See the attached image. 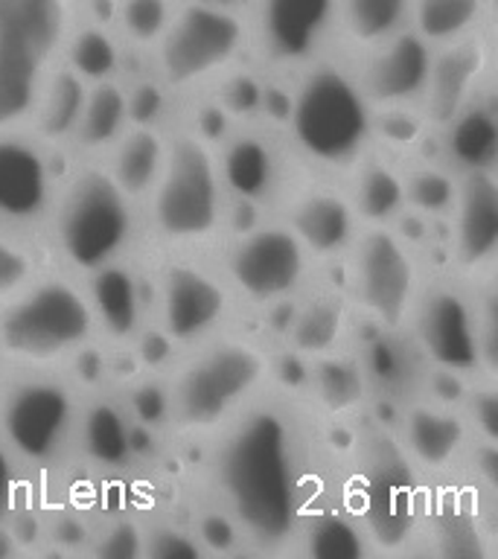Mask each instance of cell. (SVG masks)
<instances>
[{"mask_svg":"<svg viewBox=\"0 0 498 559\" xmlns=\"http://www.w3.org/2000/svg\"><path fill=\"white\" fill-rule=\"evenodd\" d=\"M129 114V103L117 85H99L87 96L85 111L79 120V138L85 146H105L111 143L122 129V120Z\"/></svg>","mask_w":498,"mask_h":559,"instance_id":"cell-34","label":"cell"},{"mask_svg":"<svg viewBox=\"0 0 498 559\" xmlns=\"http://www.w3.org/2000/svg\"><path fill=\"white\" fill-rule=\"evenodd\" d=\"M29 277V260L24 251H17L15 245H9L0 239V295L17 292Z\"/></svg>","mask_w":498,"mask_h":559,"instance_id":"cell-42","label":"cell"},{"mask_svg":"<svg viewBox=\"0 0 498 559\" xmlns=\"http://www.w3.org/2000/svg\"><path fill=\"white\" fill-rule=\"evenodd\" d=\"M225 181L242 199H262L274 181V157L260 138H239L225 152Z\"/></svg>","mask_w":498,"mask_h":559,"instance_id":"cell-28","label":"cell"},{"mask_svg":"<svg viewBox=\"0 0 498 559\" xmlns=\"http://www.w3.org/2000/svg\"><path fill=\"white\" fill-rule=\"evenodd\" d=\"M446 157L463 175L498 166V108L472 99L446 122Z\"/></svg>","mask_w":498,"mask_h":559,"instance_id":"cell-22","label":"cell"},{"mask_svg":"<svg viewBox=\"0 0 498 559\" xmlns=\"http://www.w3.org/2000/svg\"><path fill=\"white\" fill-rule=\"evenodd\" d=\"M122 24L131 38L152 41L166 29V0H126Z\"/></svg>","mask_w":498,"mask_h":559,"instance_id":"cell-41","label":"cell"},{"mask_svg":"<svg viewBox=\"0 0 498 559\" xmlns=\"http://www.w3.org/2000/svg\"><path fill=\"white\" fill-rule=\"evenodd\" d=\"M356 466V519L367 542L391 554L408 548L426 510L417 463L400 440L376 431L358 449Z\"/></svg>","mask_w":498,"mask_h":559,"instance_id":"cell-3","label":"cell"},{"mask_svg":"<svg viewBox=\"0 0 498 559\" xmlns=\"http://www.w3.org/2000/svg\"><path fill=\"white\" fill-rule=\"evenodd\" d=\"M70 396L59 384H24L3 411L9 443L29 461H50L70 431Z\"/></svg>","mask_w":498,"mask_h":559,"instance_id":"cell-13","label":"cell"},{"mask_svg":"<svg viewBox=\"0 0 498 559\" xmlns=\"http://www.w3.org/2000/svg\"><path fill=\"white\" fill-rule=\"evenodd\" d=\"M335 17L339 0H260L262 41L280 61L312 56Z\"/></svg>","mask_w":498,"mask_h":559,"instance_id":"cell-15","label":"cell"},{"mask_svg":"<svg viewBox=\"0 0 498 559\" xmlns=\"http://www.w3.org/2000/svg\"><path fill=\"white\" fill-rule=\"evenodd\" d=\"M472 466H475V475L481 478V484L487 489H493L498 496V445L484 443V440H472L470 445Z\"/></svg>","mask_w":498,"mask_h":559,"instance_id":"cell-44","label":"cell"},{"mask_svg":"<svg viewBox=\"0 0 498 559\" xmlns=\"http://www.w3.org/2000/svg\"><path fill=\"white\" fill-rule=\"evenodd\" d=\"M292 134L315 164H356L374 134L365 87L332 64L309 70L292 105Z\"/></svg>","mask_w":498,"mask_h":559,"instance_id":"cell-2","label":"cell"},{"mask_svg":"<svg viewBox=\"0 0 498 559\" xmlns=\"http://www.w3.org/2000/svg\"><path fill=\"white\" fill-rule=\"evenodd\" d=\"M157 111H161V96H157L155 87H140L138 96H134V117L146 122Z\"/></svg>","mask_w":498,"mask_h":559,"instance_id":"cell-46","label":"cell"},{"mask_svg":"<svg viewBox=\"0 0 498 559\" xmlns=\"http://www.w3.org/2000/svg\"><path fill=\"white\" fill-rule=\"evenodd\" d=\"M9 504H12V463L0 449V519L9 513Z\"/></svg>","mask_w":498,"mask_h":559,"instance_id":"cell-47","label":"cell"},{"mask_svg":"<svg viewBox=\"0 0 498 559\" xmlns=\"http://www.w3.org/2000/svg\"><path fill=\"white\" fill-rule=\"evenodd\" d=\"M341 332H344V306L339 297L318 295L300 309L292 330V341L304 356H327L335 353Z\"/></svg>","mask_w":498,"mask_h":559,"instance_id":"cell-29","label":"cell"},{"mask_svg":"<svg viewBox=\"0 0 498 559\" xmlns=\"http://www.w3.org/2000/svg\"><path fill=\"white\" fill-rule=\"evenodd\" d=\"M481 70H484V47L470 35L461 41L443 44V52H435V68L426 87L428 120L449 122L463 105L475 99Z\"/></svg>","mask_w":498,"mask_h":559,"instance_id":"cell-20","label":"cell"},{"mask_svg":"<svg viewBox=\"0 0 498 559\" xmlns=\"http://www.w3.org/2000/svg\"><path fill=\"white\" fill-rule=\"evenodd\" d=\"M435 68V47L419 33H396L374 47L365 68V94L370 103L384 108H402L426 96Z\"/></svg>","mask_w":498,"mask_h":559,"instance_id":"cell-12","label":"cell"},{"mask_svg":"<svg viewBox=\"0 0 498 559\" xmlns=\"http://www.w3.org/2000/svg\"><path fill=\"white\" fill-rule=\"evenodd\" d=\"M487 7L493 9V12H498V0H487Z\"/></svg>","mask_w":498,"mask_h":559,"instance_id":"cell-48","label":"cell"},{"mask_svg":"<svg viewBox=\"0 0 498 559\" xmlns=\"http://www.w3.org/2000/svg\"><path fill=\"white\" fill-rule=\"evenodd\" d=\"M164 146L152 131L140 129L120 146L117 155V183L126 192H143L164 173Z\"/></svg>","mask_w":498,"mask_h":559,"instance_id":"cell-31","label":"cell"},{"mask_svg":"<svg viewBox=\"0 0 498 559\" xmlns=\"http://www.w3.org/2000/svg\"><path fill=\"white\" fill-rule=\"evenodd\" d=\"M400 443L417 469L446 472L458 466L472 445L470 423L440 405H414L402 417Z\"/></svg>","mask_w":498,"mask_h":559,"instance_id":"cell-16","label":"cell"},{"mask_svg":"<svg viewBox=\"0 0 498 559\" xmlns=\"http://www.w3.org/2000/svg\"><path fill=\"white\" fill-rule=\"evenodd\" d=\"M138 550H140V545H138V536H134V531H129V527H120V531L108 536L103 554L105 557H134Z\"/></svg>","mask_w":498,"mask_h":559,"instance_id":"cell-45","label":"cell"},{"mask_svg":"<svg viewBox=\"0 0 498 559\" xmlns=\"http://www.w3.org/2000/svg\"><path fill=\"white\" fill-rule=\"evenodd\" d=\"M222 216L218 175L208 146L181 138L166 157L155 195V222L161 234L178 242H195L216 230Z\"/></svg>","mask_w":498,"mask_h":559,"instance_id":"cell-6","label":"cell"},{"mask_svg":"<svg viewBox=\"0 0 498 559\" xmlns=\"http://www.w3.org/2000/svg\"><path fill=\"white\" fill-rule=\"evenodd\" d=\"M131 213L122 187L105 175H82L61 210V251L73 265L99 271L129 239Z\"/></svg>","mask_w":498,"mask_h":559,"instance_id":"cell-7","label":"cell"},{"mask_svg":"<svg viewBox=\"0 0 498 559\" xmlns=\"http://www.w3.org/2000/svg\"><path fill=\"white\" fill-rule=\"evenodd\" d=\"M304 550L318 559H356L367 554V536L358 519H349L341 510H306L300 536Z\"/></svg>","mask_w":498,"mask_h":559,"instance_id":"cell-24","label":"cell"},{"mask_svg":"<svg viewBox=\"0 0 498 559\" xmlns=\"http://www.w3.org/2000/svg\"><path fill=\"white\" fill-rule=\"evenodd\" d=\"M42 64L0 56V126L21 120L33 111Z\"/></svg>","mask_w":498,"mask_h":559,"instance_id":"cell-35","label":"cell"},{"mask_svg":"<svg viewBox=\"0 0 498 559\" xmlns=\"http://www.w3.org/2000/svg\"><path fill=\"white\" fill-rule=\"evenodd\" d=\"M349 201L361 222L379 227L400 216L402 207H408V192L396 169L384 164H365L358 169L356 190Z\"/></svg>","mask_w":498,"mask_h":559,"instance_id":"cell-25","label":"cell"},{"mask_svg":"<svg viewBox=\"0 0 498 559\" xmlns=\"http://www.w3.org/2000/svg\"><path fill=\"white\" fill-rule=\"evenodd\" d=\"M475 321H478L481 373L498 379V260L487 269V280L475 300Z\"/></svg>","mask_w":498,"mask_h":559,"instance_id":"cell-37","label":"cell"},{"mask_svg":"<svg viewBox=\"0 0 498 559\" xmlns=\"http://www.w3.org/2000/svg\"><path fill=\"white\" fill-rule=\"evenodd\" d=\"M466 423L478 440L498 445V379L472 388L466 400Z\"/></svg>","mask_w":498,"mask_h":559,"instance_id":"cell-40","label":"cell"},{"mask_svg":"<svg viewBox=\"0 0 498 559\" xmlns=\"http://www.w3.org/2000/svg\"><path fill=\"white\" fill-rule=\"evenodd\" d=\"M64 33V0H0V56L44 64Z\"/></svg>","mask_w":498,"mask_h":559,"instance_id":"cell-18","label":"cell"},{"mask_svg":"<svg viewBox=\"0 0 498 559\" xmlns=\"http://www.w3.org/2000/svg\"><path fill=\"white\" fill-rule=\"evenodd\" d=\"M356 300L384 330H396L417 304V265L408 245L388 227H370L356 236L353 257Z\"/></svg>","mask_w":498,"mask_h":559,"instance_id":"cell-8","label":"cell"},{"mask_svg":"<svg viewBox=\"0 0 498 559\" xmlns=\"http://www.w3.org/2000/svg\"><path fill=\"white\" fill-rule=\"evenodd\" d=\"M431 522H435V539L443 542V554L452 557H472L481 554V531L475 513L466 510V504L452 501V498H440L437 507L431 510Z\"/></svg>","mask_w":498,"mask_h":559,"instance_id":"cell-36","label":"cell"},{"mask_svg":"<svg viewBox=\"0 0 498 559\" xmlns=\"http://www.w3.org/2000/svg\"><path fill=\"white\" fill-rule=\"evenodd\" d=\"M269 358L248 341H222L183 367L173 388V417L187 431L222 426L260 391Z\"/></svg>","mask_w":498,"mask_h":559,"instance_id":"cell-4","label":"cell"},{"mask_svg":"<svg viewBox=\"0 0 498 559\" xmlns=\"http://www.w3.org/2000/svg\"><path fill=\"white\" fill-rule=\"evenodd\" d=\"M225 292L199 269H173L164 283V326L175 341H195L225 314Z\"/></svg>","mask_w":498,"mask_h":559,"instance_id":"cell-17","label":"cell"},{"mask_svg":"<svg viewBox=\"0 0 498 559\" xmlns=\"http://www.w3.org/2000/svg\"><path fill=\"white\" fill-rule=\"evenodd\" d=\"M216 475L230 515L248 539L283 548L300 536L304 454L286 414L274 408L245 414L218 452Z\"/></svg>","mask_w":498,"mask_h":559,"instance_id":"cell-1","label":"cell"},{"mask_svg":"<svg viewBox=\"0 0 498 559\" xmlns=\"http://www.w3.org/2000/svg\"><path fill=\"white\" fill-rule=\"evenodd\" d=\"M414 330L423 356L449 376L481 373V344L475 304L461 292L437 286L417 297L414 304Z\"/></svg>","mask_w":498,"mask_h":559,"instance_id":"cell-10","label":"cell"},{"mask_svg":"<svg viewBox=\"0 0 498 559\" xmlns=\"http://www.w3.org/2000/svg\"><path fill=\"white\" fill-rule=\"evenodd\" d=\"M85 452L103 466H120L131 452L129 426L114 405H96L85 419Z\"/></svg>","mask_w":498,"mask_h":559,"instance_id":"cell-33","label":"cell"},{"mask_svg":"<svg viewBox=\"0 0 498 559\" xmlns=\"http://www.w3.org/2000/svg\"><path fill=\"white\" fill-rule=\"evenodd\" d=\"M405 192H408V204L417 207L426 216H443L452 213L454 201H458V183L452 181V175L437 166L419 169L405 181Z\"/></svg>","mask_w":498,"mask_h":559,"instance_id":"cell-38","label":"cell"},{"mask_svg":"<svg viewBox=\"0 0 498 559\" xmlns=\"http://www.w3.org/2000/svg\"><path fill=\"white\" fill-rule=\"evenodd\" d=\"M70 61L79 76L85 79H105L111 76L117 68V50L111 38L99 29H85L70 47Z\"/></svg>","mask_w":498,"mask_h":559,"instance_id":"cell-39","label":"cell"},{"mask_svg":"<svg viewBox=\"0 0 498 559\" xmlns=\"http://www.w3.org/2000/svg\"><path fill=\"white\" fill-rule=\"evenodd\" d=\"M414 0H339V17L349 41L374 50L405 29Z\"/></svg>","mask_w":498,"mask_h":559,"instance_id":"cell-23","label":"cell"},{"mask_svg":"<svg viewBox=\"0 0 498 559\" xmlns=\"http://www.w3.org/2000/svg\"><path fill=\"white\" fill-rule=\"evenodd\" d=\"M356 207L332 190H309L292 210V230L312 257H335L356 245Z\"/></svg>","mask_w":498,"mask_h":559,"instance_id":"cell-19","label":"cell"},{"mask_svg":"<svg viewBox=\"0 0 498 559\" xmlns=\"http://www.w3.org/2000/svg\"><path fill=\"white\" fill-rule=\"evenodd\" d=\"M94 306L103 318L105 330L122 338L138 326L140 304L134 280L120 269H103L94 280Z\"/></svg>","mask_w":498,"mask_h":559,"instance_id":"cell-30","label":"cell"},{"mask_svg":"<svg viewBox=\"0 0 498 559\" xmlns=\"http://www.w3.org/2000/svg\"><path fill=\"white\" fill-rule=\"evenodd\" d=\"M149 554L161 559H183V557H199V545L183 536L178 531H164L152 536V545H149Z\"/></svg>","mask_w":498,"mask_h":559,"instance_id":"cell-43","label":"cell"},{"mask_svg":"<svg viewBox=\"0 0 498 559\" xmlns=\"http://www.w3.org/2000/svg\"><path fill=\"white\" fill-rule=\"evenodd\" d=\"M487 0H414L411 21L431 47L461 41L484 17Z\"/></svg>","mask_w":498,"mask_h":559,"instance_id":"cell-26","label":"cell"},{"mask_svg":"<svg viewBox=\"0 0 498 559\" xmlns=\"http://www.w3.org/2000/svg\"><path fill=\"white\" fill-rule=\"evenodd\" d=\"M309 379H312L315 400L330 414H349L365 400L367 373L353 358L335 356V353L318 356Z\"/></svg>","mask_w":498,"mask_h":559,"instance_id":"cell-27","label":"cell"},{"mask_svg":"<svg viewBox=\"0 0 498 559\" xmlns=\"http://www.w3.org/2000/svg\"><path fill=\"white\" fill-rule=\"evenodd\" d=\"M50 175L38 148L0 140V216L33 218L47 204Z\"/></svg>","mask_w":498,"mask_h":559,"instance_id":"cell-21","label":"cell"},{"mask_svg":"<svg viewBox=\"0 0 498 559\" xmlns=\"http://www.w3.org/2000/svg\"><path fill=\"white\" fill-rule=\"evenodd\" d=\"M91 335L85 297L64 283H47L0 318V347L26 361H50L82 347Z\"/></svg>","mask_w":498,"mask_h":559,"instance_id":"cell-5","label":"cell"},{"mask_svg":"<svg viewBox=\"0 0 498 559\" xmlns=\"http://www.w3.org/2000/svg\"><path fill=\"white\" fill-rule=\"evenodd\" d=\"M85 85L76 73H59L47 87L42 105V134L50 140L68 138L79 129L82 111H85Z\"/></svg>","mask_w":498,"mask_h":559,"instance_id":"cell-32","label":"cell"},{"mask_svg":"<svg viewBox=\"0 0 498 559\" xmlns=\"http://www.w3.org/2000/svg\"><path fill=\"white\" fill-rule=\"evenodd\" d=\"M309 251L292 227L262 225L239 239L230 253V277L257 304H274L306 277Z\"/></svg>","mask_w":498,"mask_h":559,"instance_id":"cell-11","label":"cell"},{"mask_svg":"<svg viewBox=\"0 0 498 559\" xmlns=\"http://www.w3.org/2000/svg\"><path fill=\"white\" fill-rule=\"evenodd\" d=\"M242 47V21L222 7L192 3L166 26L161 64L175 85H190L225 68Z\"/></svg>","mask_w":498,"mask_h":559,"instance_id":"cell-9","label":"cell"},{"mask_svg":"<svg viewBox=\"0 0 498 559\" xmlns=\"http://www.w3.org/2000/svg\"><path fill=\"white\" fill-rule=\"evenodd\" d=\"M454 218V262L466 274H481L498 260V173L463 175Z\"/></svg>","mask_w":498,"mask_h":559,"instance_id":"cell-14","label":"cell"}]
</instances>
